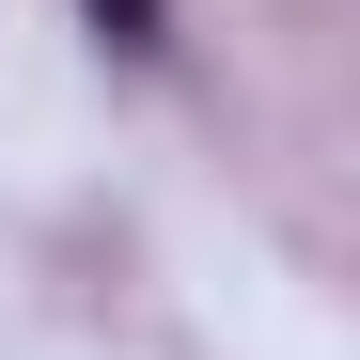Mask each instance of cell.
Wrapping results in <instances>:
<instances>
[{"mask_svg": "<svg viewBox=\"0 0 360 360\" xmlns=\"http://www.w3.org/2000/svg\"><path fill=\"white\" fill-rule=\"evenodd\" d=\"M94 32L126 47V63H157V47H172V0H94Z\"/></svg>", "mask_w": 360, "mask_h": 360, "instance_id": "cell-1", "label": "cell"}]
</instances>
